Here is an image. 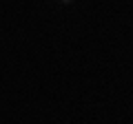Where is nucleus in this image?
I'll use <instances>...</instances> for the list:
<instances>
[{"instance_id":"obj_1","label":"nucleus","mask_w":133,"mask_h":124,"mask_svg":"<svg viewBox=\"0 0 133 124\" xmlns=\"http://www.w3.org/2000/svg\"><path fill=\"white\" fill-rule=\"evenodd\" d=\"M73 0H60V5H71Z\"/></svg>"}]
</instances>
